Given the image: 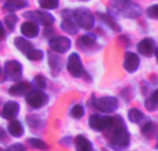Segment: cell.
Here are the masks:
<instances>
[{
	"mask_svg": "<svg viewBox=\"0 0 158 151\" xmlns=\"http://www.w3.org/2000/svg\"><path fill=\"white\" fill-rule=\"evenodd\" d=\"M4 72H6V75H7L8 79L18 80L22 75V67L18 61H14V60L7 61L6 65H4Z\"/></svg>",
	"mask_w": 158,
	"mask_h": 151,
	"instance_id": "obj_6",
	"label": "cell"
},
{
	"mask_svg": "<svg viewBox=\"0 0 158 151\" xmlns=\"http://www.w3.org/2000/svg\"><path fill=\"white\" fill-rule=\"evenodd\" d=\"M83 114H85V110H83V107H82L81 104H77V105H74L72 107V110H71V115L74 116V118H82L83 116Z\"/></svg>",
	"mask_w": 158,
	"mask_h": 151,
	"instance_id": "obj_29",
	"label": "cell"
},
{
	"mask_svg": "<svg viewBox=\"0 0 158 151\" xmlns=\"http://www.w3.org/2000/svg\"><path fill=\"white\" fill-rule=\"evenodd\" d=\"M49 63H50V67H52V69L54 72H60V69H61V61H60V58H57V57H54V55H52L50 54L49 55Z\"/></svg>",
	"mask_w": 158,
	"mask_h": 151,
	"instance_id": "obj_25",
	"label": "cell"
},
{
	"mask_svg": "<svg viewBox=\"0 0 158 151\" xmlns=\"http://www.w3.org/2000/svg\"><path fill=\"white\" fill-rule=\"evenodd\" d=\"M8 133L14 137H18L24 133V128H22L21 122L15 121V119H11V122L8 124Z\"/></svg>",
	"mask_w": 158,
	"mask_h": 151,
	"instance_id": "obj_17",
	"label": "cell"
},
{
	"mask_svg": "<svg viewBox=\"0 0 158 151\" xmlns=\"http://www.w3.org/2000/svg\"><path fill=\"white\" fill-rule=\"evenodd\" d=\"M139 57H137L135 53H131L128 51L125 54V58H123V67H125V69L128 72H135L137 69V67H139Z\"/></svg>",
	"mask_w": 158,
	"mask_h": 151,
	"instance_id": "obj_11",
	"label": "cell"
},
{
	"mask_svg": "<svg viewBox=\"0 0 158 151\" xmlns=\"http://www.w3.org/2000/svg\"><path fill=\"white\" fill-rule=\"evenodd\" d=\"M94 107L104 114H112L118 108V100L115 97H101L94 100Z\"/></svg>",
	"mask_w": 158,
	"mask_h": 151,
	"instance_id": "obj_3",
	"label": "cell"
},
{
	"mask_svg": "<svg viewBox=\"0 0 158 151\" xmlns=\"http://www.w3.org/2000/svg\"><path fill=\"white\" fill-rule=\"evenodd\" d=\"M19 111V105L18 103L15 101H8L4 104V107H3V111H2V116L6 119H14L15 118V115L18 114Z\"/></svg>",
	"mask_w": 158,
	"mask_h": 151,
	"instance_id": "obj_12",
	"label": "cell"
},
{
	"mask_svg": "<svg viewBox=\"0 0 158 151\" xmlns=\"http://www.w3.org/2000/svg\"><path fill=\"white\" fill-rule=\"evenodd\" d=\"M27 6V0H6V4L4 8L8 11H17V10H21Z\"/></svg>",
	"mask_w": 158,
	"mask_h": 151,
	"instance_id": "obj_18",
	"label": "cell"
},
{
	"mask_svg": "<svg viewBox=\"0 0 158 151\" xmlns=\"http://www.w3.org/2000/svg\"><path fill=\"white\" fill-rule=\"evenodd\" d=\"M4 139H6V132L2 129V128H0V141H3Z\"/></svg>",
	"mask_w": 158,
	"mask_h": 151,
	"instance_id": "obj_35",
	"label": "cell"
},
{
	"mask_svg": "<svg viewBox=\"0 0 158 151\" xmlns=\"http://www.w3.org/2000/svg\"><path fill=\"white\" fill-rule=\"evenodd\" d=\"M28 143H29L31 146L33 147V149L47 150V144H46V143H43L42 140H39V139H29V140H28Z\"/></svg>",
	"mask_w": 158,
	"mask_h": 151,
	"instance_id": "obj_27",
	"label": "cell"
},
{
	"mask_svg": "<svg viewBox=\"0 0 158 151\" xmlns=\"http://www.w3.org/2000/svg\"><path fill=\"white\" fill-rule=\"evenodd\" d=\"M107 129L111 130V136H110V146L115 150H123L125 147L129 146V141H131V137H129L128 130L125 129V125H123L122 119L119 116H111V124Z\"/></svg>",
	"mask_w": 158,
	"mask_h": 151,
	"instance_id": "obj_1",
	"label": "cell"
},
{
	"mask_svg": "<svg viewBox=\"0 0 158 151\" xmlns=\"http://www.w3.org/2000/svg\"><path fill=\"white\" fill-rule=\"evenodd\" d=\"M98 17H100L101 21L106 22V24L108 25L112 31H115V32H119V31H121V27L118 25V22L115 21L111 15H108V14H98Z\"/></svg>",
	"mask_w": 158,
	"mask_h": 151,
	"instance_id": "obj_20",
	"label": "cell"
},
{
	"mask_svg": "<svg viewBox=\"0 0 158 151\" xmlns=\"http://www.w3.org/2000/svg\"><path fill=\"white\" fill-rule=\"evenodd\" d=\"M39 4H40L42 8L53 10V8L58 7V0H39Z\"/></svg>",
	"mask_w": 158,
	"mask_h": 151,
	"instance_id": "obj_24",
	"label": "cell"
},
{
	"mask_svg": "<svg viewBox=\"0 0 158 151\" xmlns=\"http://www.w3.org/2000/svg\"><path fill=\"white\" fill-rule=\"evenodd\" d=\"M118 2H119L121 4H115V6H118V11H119L121 14H123V17H131V18L139 17L140 8L137 7V6L125 2V0H118Z\"/></svg>",
	"mask_w": 158,
	"mask_h": 151,
	"instance_id": "obj_8",
	"label": "cell"
},
{
	"mask_svg": "<svg viewBox=\"0 0 158 151\" xmlns=\"http://www.w3.org/2000/svg\"><path fill=\"white\" fill-rule=\"evenodd\" d=\"M111 124V116H103V115H92L89 119V125L92 129L97 132L107 130V128Z\"/></svg>",
	"mask_w": 158,
	"mask_h": 151,
	"instance_id": "obj_5",
	"label": "cell"
},
{
	"mask_svg": "<svg viewBox=\"0 0 158 151\" xmlns=\"http://www.w3.org/2000/svg\"><path fill=\"white\" fill-rule=\"evenodd\" d=\"M68 71L72 76L79 78L83 75V65H82V61L79 58V55L77 53H72L68 58Z\"/></svg>",
	"mask_w": 158,
	"mask_h": 151,
	"instance_id": "obj_7",
	"label": "cell"
},
{
	"mask_svg": "<svg viewBox=\"0 0 158 151\" xmlns=\"http://www.w3.org/2000/svg\"><path fill=\"white\" fill-rule=\"evenodd\" d=\"M29 92L31 85L28 82H19L10 88V94H13V96H22V94H28Z\"/></svg>",
	"mask_w": 158,
	"mask_h": 151,
	"instance_id": "obj_15",
	"label": "cell"
},
{
	"mask_svg": "<svg viewBox=\"0 0 158 151\" xmlns=\"http://www.w3.org/2000/svg\"><path fill=\"white\" fill-rule=\"evenodd\" d=\"M35 85L38 86L39 89H44L47 86L46 83V79H44V76H42V75H38V76L35 78Z\"/></svg>",
	"mask_w": 158,
	"mask_h": 151,
	"instance_id": "obj_33",
	"label": "cell"
},
{
	"mask_svg": "<svg viewBox=\"0 0 158 151\" xmlns=\"http://www.w3.org/2000/svg\"><path fill=\"white\" fill-rule=\"evenodd\" d=\"M14 44H15L17 49H18L21 53H24L25 55H27L28 53H29L31 50L33 49V46L25 38H15V40H14Z\"/></svg>",
	"mask_w": 158,
	"mask_h": 151,
	"instance_id": "obj_16",
	"label": "cell"
},
{
	"mask_svg": "<svg viewBox=\"0 0 158 151\" xmlns=\"http://www.w3.org/2000/svg\"><path fill=\"white\" fill-rule=\"evenodd\" d=\"M158 105V92H154L153 97L146 100V107H147L148 111H154Z\"/></svg>",
	"mask_w": 158,
	"mask_h": 151,
	"instance_id": "obj_23",
	"label": "cell"
},
{
	"mask_svg": "<svg viewBox=\"0 0 158 151\" xmlns=\"http://www.w3.org/2000/svg\"><path fill=\"white\" fill-rule=\"evenodd\" d=\"M28 18H35L38 22H40L44 27H50V25L54 22V18H53L52 14L49 13H43V11H29L27 13Z\"/></svg>",
	"mask_w": 158,
	"mask_h": 151,
	"instance_id": "obj_10",
	"label": "cell"
},
{
	"mask_svg": "<svg viewBox=\"0 0 158 151\" xmlns=\"http://www.w3.org/2000/svg\"><path fill=\"white\" fill-rule=\"evenodd\" d=\"M137 49H139V51L142 53L143 55H147L148 57V55H151L154 51H156V43H154L153 39L146 38L139 43Z\"/></svg>",
	"mask_w": 158,
	"mask_h": 151,
	"instance_id": "obj_14",
	"label": "cell"
},
{
	"mask_svg": "<svg viewBox=\"0 0 158 151\" xmlns=\"http://www.w3.org/2000/svg\"><path fill=\"white\" fill-rule=\"evenodd\" d=\"M94 40H96L94 36H92V35H83V36H81L78 44H79V46H92V44L94 43Z\"/></svg>",
	"mask_w": 158,
	"mask_h": 151,
	"instance_id": "obj_26",
	"label": "cell"
},
{
	"mask_svg": "<svg viewBox=\"0 0 158 151\" xmlns=\"http://www.w3.org/2000/svg\"><path fill=\"white\" fill-rule=\"evenodd\" d=\"M75 147L77 151H92V143L85 136H78L75 139Z\"/></svg>",
	"mask_w": 158,
	"mask_h": 151,
	"instance_id": "obj_19",
	"label": "cell"
},
{
	"mask_svg": "<svg viewBox=\"0 0 158 151\" xmlns=\"http://www.w3.org/2000/svg\"><path fill=\"white\" fill-rule=\"evenodd\" d=\"M6 151H25V147L22 146V144L17 143V144H14V146H10Z\"/></svg>",
	"mask_w": 158,
	"mask_h": 151,
	"instance_id": "obj_34",
	"label": "cell"
},
{
	"mask_svg": "<svg viewBox=\"0 0 158 151\" xmlns=\"http://www.w3.org/2000/svg\"><path fill=\"white\" fill-rule=\"evenodd\" d=\"M147 15L153 19L158 18V6L157 4H154V6H151V7L147 8Z\"/></svg>",
	"mask_w": 158,
	"mask_h": 151,
	"instance_id": "obj_32",
	"label": "cell"
},
{
	"mask_svg": "<svg viewBox=\"0 0 158 151\" xmlns=\"http://www.w3.org/2000/svg\"><path fill=\"white\" fill-rule=\"evenodd\" d=\"M4 35H6L4 31H3V28L0 27V40H3V39H4Z\"/></svg>",
	"mask_w": 158,
	"mask_h": 151,
	"instance_id": "obj_36",
	"label": "cell"
},
{
	"mask_svg": "<svg viewBox=\"0 0 158 151\" xmlns=\"http://www.w3.org/2000/svg\"><path fill=\"white\" fill-rule=\"evenodd\" d=\"M21 32L25 38H35L39 33L38 24L35 21H27L21 25Z\"/></svg>",
	"mask_w": 158,
	"mask_h": 151,
	"instance_id": "obj_13",
	"label": "cell"
},
{
	"mask_svg": "<svg viewBox=\"0 0 158 151\" xmlns=\"http://www.w3.org/2000/svg\"><path fill=\"white\" fill-rule=\"evenodd\" d=\"M154 130H156V125H154V122H151V121H148L147 124H144L142 126V132L144 133L146 136H150Z\"/></svg>",
	"mask_w": 158,
	"mask_h": 151,
	"instance_id": "obj_31",
	"label": "cell"
},
{
	"mask_svg": "<svg viewBox=\"0 0 158 151\" xmlns=\"http://www.w3.org/2000/svg\"><path fill=\"white\" fill-rule=\"evenodd\" d=\"M50 47L54 50L56 53H65L67 50L71 47V40L65 36H56L50 40Z\"/></svg>",
	"mask_w": 158,
	"mask_h": 151,
	"instance_id": "obj_9",
	"label": "cell"
},
{
	"mask_svg": "<svg viewBox=\"0 0 158 151\" xmlns=\"http://www.w3.org/2000/svg\"><path fill=\"white\" fill-rule=\"evenodd\" d=\"M61 29H63L64 32L69 33V35H75V33L78 32L77 24H75L74 21H71V19H64L63 24H61Z\"/></svg>",
	"mask_w": 158,
	"mask_h": 151,
	"instance_id": "obj_21",
	"label": "cell"
},
{
	"mask_svg": "<svg viewBox=\"0 0 158 151\" xmlns=\"http://www.w3.org/2000/svg\"><path fill=\"white\" fill-rule=\"evenodd\" d=\"M0 27H2V22H0Z\"/></svg>",
	"mask_w": 158,
	"mask_h": 151,
	"instance_id": "obj_37",
	"label": "cell"
},
{
	"mask_svg": "<svg viewBox=\"0 0 158 151\" xmlns=\"http://www.w3.org/2000/svg\"><path fill=\"white\" fill-rule=\"evenodd\" d=\"M27 57L29 58V60H32V61H39V60H42V57H43V53H42L40 50L32 49V50H31V51L27 54Z\"/></svg>",
	"mask_w": 158,
	"mask_h": 151,
	"instance_id": "obj_30",
	"label": "cell"
},
{
	"mask_svg": "<svg viewBox=\"0 0 158 151\" xmlns=\"http://www.w3.org/2000/svg\"><path fill=\"white\" fill-rule=\"evenodd\" d=\"M128 116H129V121H132L133 124H139V122L144 118L143 112L140 110H137V108H132V110H129Z\"/></svg>",
	"mask_w": 158,
	"mask_h": 151,
	"instance_id": "obj_22",
	"label": "cell"
},
{
	"mask_svg": "<svg viewBox=\"0 0 158 151\" xmlns=\"http://www.w3.org/2000/svg\"><path fill=\"white\" fill-rule=\"evenodd\" d=\"M17 21H18V18H17V15H14V14H10V15H7V17L4 18L6 27H7L10 31L14 29V25L17 24Z\"/></svg>",
	"mask_w": 158,
	"mask_h": 151,
	"instance_id": "obj_28",
	"label": "cell"
},
{
	"mask_svg": "<svg viewBox=\"0 0 158 151\" xmlns=\"http://www.w3.org/2000/svg\"><path fill=\"white\" fill-rule=\"evenodd\" d=\"M74 17L77 19V25H79L83 29H92L94 25V18L90 10L87 8H78L74 11Z\"/></svg>",
	"mask_w": 158,
	"mask_h": 151,
	"instance_id": "obj_2",
	"label": "cell"
},
{
	"mask_svg": "<svg viewBox=\"0 0 158 151\" xmlns=\"http://www.w3.org/2000/svg\"><path fill=\"white\" fill-rule=\"evenodd\" d=\"M27 101L32 108H40L46 104L47 96L40 90H31L27 94Z\"/></svg>",
	"mask_w": 158,
	"mask_h": 151,
	"instance_id": "obj_4",
	"label": "cell"
}]
</instances>
